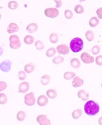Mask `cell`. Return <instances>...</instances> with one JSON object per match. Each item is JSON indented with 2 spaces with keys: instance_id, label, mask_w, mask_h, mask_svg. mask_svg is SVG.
<instances>
[{
  "instance_id": "obj_1",
  "label": "cell",
  "mask_w": 102,
  "mask_h": 125,
  "mask_svg": "<svg viewBox=\"0 0 102 125\" xmlns=\"http://www.w3.org/2000/svg\"><path fill=\"white\" fill-rule=\"evenodd\" d=\"M100 106L92 100L87 101L84 106V111L85 113L89 116H94L99 112Z\"/></svg>"
},
{
  "instance_id": "obj_2",
  "label": "cell",
  "mask_w": 102,
  "mask_h": 125,
  "mask_svg": "<svg viewBox=\"0 0 102 125\" xmlns=\"http://www.w3.org/2000/svg\"><path fill=\"white\" fill-rule=\"evenodd\" d=\"M84 43L82 39L79 38H75L71 41L70 48L74 53L79 52L83 49Z\"/></svg>"
},
{
  "instance_id": "obj_3",
  "label": "cell",
  "mask_w": 102,
  "mask_h": 125,
  "mask_svg": "<svg viewBox=\"0 0 102 125\" xmlns=\"http://www.w3.org/2000/svg\"><path fill=\"white\" fill-rule=\"evenodd\" d=\"M10 46L12 49H17L21 46V42L18 36L16 35H13L10 37L9 38Z\"/></svg>"
},
{
  "instance_id": "obj_4",
  "label": "cell",
  "mask_w": 102,
  "mask_h": 125,
  "mask_svg": "<svg viewBox=\"0 0 102 125\" xmlns=\"http://www.w3.org/2000/svg\"><path fill=\"white\" fill-rule=\"evenodd\" d=\"M36 103V98L34 93L32 92L26 94L24 96V103L26 105L31 106L34 105Z\"/></svg>"
},
{
  "instance_id": "obj_5",
  "label": "cell",
  "mask_w": 102,
  "mask_h": 125,
  "mask_svg": "<svg viewBox=\"0 0 102 125\" xmlns=\"http://www.w3.org/2000/svg\"><path fill=\"white\" fill-rule=\"evenodd\" d=\"M44 13L47 17L54 18L58 16L59 11L56 8H49L45 9Z\"/></svg>"
},
{
  "instance_id": "obj_6",
  "label": "cell",
  "mask_w": 102,
  "mask_h": 125,
  "mask_svg": "<svg viewBox=\"0 0 102 125\" xmlns=\"http://www.w3.org/2000/svg\"><path fill=\"white\" fill-rule=\"evenodd\" d=\"M12 62L8 60H6L0 64V69L2 72L8 73L10 71Z\"/></svg>"
},
{
  "instance_id": "obj_7",
  "label": "cell",
  "mask_w": 102,
  "mask_h": 125,
  "mask_svg": "<svg viewBox=\"0 0 102 125\" xmlns=\"http://www.w3.org/2000/svg\"><path fill=\"white\" fill-rule=\"evenodd\" d=\"M81 59L83 62L86 64H91L94 62V57L86 52H83L81 53Z\"/></svg>"
},
{
  "instance_id": "obj_8",
  "label": "cell",
  "mask_w": 102,
  "mask_h": 125,
  "mask_svg": "<svg viewBox=\"0 0 102 125\" xmlns=\"http://www.w3.org/2000/svg\"><path fill=\"white\" fill-rule=\"evenodd\" d=\"M37 122L39 125H50L51 122L47 118L46 115H38L36 119Z\"/></svg>"
},
{
  "instance_id": "obj_9",
  "label": "cell",
  "mask_w": 102,
  "mask_h": 125,
  "mask_svg": "<svg viewBox=\"0 0 102 125\" xmlns=\"http://www.w3.org/2000/svg\"><path fill=\"white\" fill-rule=\"evenodd\" d=\"M57 51L58 53L63 55H66L70 52L68 47L64 44L59 45L57 47Z\"/></svg>"
},
{
  "instance_id": "obj_10",
  "label": "cell",
  "mask_w": 102,
  "mask_h": 125,
  "mask_svg": "<svg viewBox=\"0 0 102 125\" xmlns=\"http://www.w3.org/2000/svg\"><path fill=\"white\" fill-rule=\"evenodd\" d=\"M30 88V84L27 82H24L20 83L18 87V92L24 93L28 91Z\"/></svg>"
},
{
  "instance_id": "obj_11",
  "label": "cell",
  "mask_w": 102,
  "mask_h": 125,
  "mask_svg": "<svg viewBox=\"0 0 102 125\" xmlns=\"http://www.w3.org/2000/svg\"><path fill=\"white\" fill-rule=\"evenodd\" d=\"M48 102V99L44 95H41L38 97L37 100V104L38 105L43 107L46 105Z\"/></svg>"
},
{
  "instance_id": "obj_12",
  "label": "cell",
  "mask_w": 102,
  "mask_h": 125,
  "mask_svg": "<svg viewBox=\"0 0 102 125\" xmlns=\"http://www.w3.org/2000/svg\"><path fill=\"white\" fill-rule=\"evenodd\" d=\"M78 97L81 99L83 101H86L89 98V94L86 92L85 90H81L78 91Z\"/></svg>"
},
{
  "instance_id": "obj_13",
  "label": "cell",
  "mask_w": 102,
  "mask_h": 125,
  "mask_svg": "<svg viewBox=\"0 0 102 125\" xmlns=\"http://www.w3.org/2000/svg\"><path fill=\"white\" fill-rule=\"evenodd\" d=\"M19 30V27L17 24L15 23H12L9 24L8 27L7 31L9 34H11L18 31Z\"/></svg>"
},
{
  "instance_id": "obj_14",
  "label": "cell",
  "mask_w": 102,
  "mask_h": 125,
  "mask_svg": "<svg viewBox=\"0 0 102 125\" xmlns=\"http://www.w3.org/2000/svg\"><path fill=\"white\" fill-rule=\"evenodd\" d=\"M72 86L74 87L77 88L82 86L84 84V81L78 76L74 78L72 82Z\"/></svg>"
},
{
  "instance_id": "obj_15",
  "label": "cell",
  "mask_w": 102,
  "mask_h": 125,
  "mask_svg": "<svg viewBox=\"0 0 102 125\" xmlns=\"http://www.w3.org/2000/svg\"><path fill=\"white\" fill-rule=\"evenodd\" d=\"M38 29V26L36 23H31L29 24L26 28L28 32L30 33H34L37 31Z\"/></svg>"
},
{
  "instance_id": "obj_16",
  "label": "cell",
  "mask_w": 102,
  "mask_h": 125,
  "mask_svg": "<svg viewBox=\"0 0 102 125\" xmlns=\"http://www.w3.org/2000/svg\"><path fill=\"white\" fill-rule=\"evenodd\" d=\"M36 65L33 63L30 62L24 66V71L27 73H30L34 71Z\"/></svg>"
},
{
  "instance_id": "obj_17",
  "label": "cell",
  "mask_w": 102,
  "mask_h": 125,
  "mask_svg": "<svg viewBox=\"0 0 102 125\" xmlns=\"http://www.w3.org/2000/svg\"><path fill=\"white\" fill-rule=\"evenodd\" d=\"M71 65L73 68L77 69L81 66V64L79 60L76 58H73L71 60L70 62Z\"/></svg>"
},
{
  "instance_id": "obj_18",
  "label": "cell",
  "mask_w": 102,
  "mask_h": 125,
  "mask_svg": "<svg viewBox=\"0 0 102 125\" xmlns=\"http://www.w3.org/2000/svg\"><path fill=\"white\" fill-rule=\"evenodd\" d=\"M46 95L51 99H54L57 96V93L55 90L53 89H50L46 92Z\"/></svg>"
},
{
  "instance_id": "obj_19",
  "label": "cell",
  "mask_w": 102,
  "mask_h": 125,
  "mask_svg": "<svg viewBox=\"0 0 102 125\" xmlns=\"http://www.w3.org/2000/svg\"><path fill=\"white\" fill-rule=\"evenodd\" d=\"M50 81V78L49 75L45 74L43 75L41 79L42 84L44 86L47 85Z\"/></svg>"
},
{
  "instance_id": "obj_20",
  "label": "cell",
  "mask_w": 102,
  "mask_h": 125,
  "mask_svg": "<svg viewBox=\"0 0 102 125\" xmlns=\"http://www.w3.org/2000/svg\"><path fill=\"white\" fill-rule=\"evenodd\" d=\"M82 115L81 109H78L73 111L72 113V116L75 119H78Z\"/></svg>"
},
{
  "instance_id": "obj_21",
  "label": "cell",
  "mask_w": 102,
  "mask_h": 125,
  "mask_svg": "<svg viewBox=\"0 0 102 125\" xmlns=\"http://www.w3.org/2000/svg\"><path fill=\"white\" fill-rule=\"evenodd\" d=\"M99 21L96 17H93L89 21V24L92 27H95L99 24Z\"/></svg>"
},
{
  "instance_id": "obj_22",
  "label": "cell",
  "mask_w": 102,
  "mask_h": 125,
  "mask_svg": "<svg viewBox=\"0 0 102 125\" xmlns=\"http://www.w3.org/2000/svg\"><path fill=\"white\" fill-rule=\"evenodd\" d=\"M51 42L53 43H56L58 41V34L57 33H52L50 34L49 38Z\"/></svg>"
},
{
  "instance_id": "obj_23",
  "label": "cell",
  "mask_w": 102,
  "mask_h": 125,
  "mask_svg": "<svg viewBox=\"0 0 102 125\" xmlns=\"http://www.w3.org/2000/svg\"><path fill=\"white\" fill-rule=\"evenodd\" d=\"M24 42L27 44L30 45L33 43L34 41V38L33 37L30 35H27L24 38Z\"/></svg>"
},
{
  "instance_id": "obj_24",
  "label": "cell",
  "mask_w": 102,
  "mask_h": 125,
  "mask_svg": "<svg viewBox=\"0 0 102 125\" xmlns=\"http://www.w3.org/2000/svg\"><path fill=\"white\" fill-rule=\"evenodd\" d=\"M76 74L73 72H66L63 74V77L67 80H69L75 77Z\"/></svg>"
},
{
  "instance_id": "obj_25",
  "label": "cell",
  "mask_w": 102,
  "mask_h": 125,
  "mask_svg": "<svg viewBox=\"0 0 102 125\" xmlns=\"http://www.w3.org/2000/svg\"><path fill=\"white\" fill-rule=\"evenodd\" d=\"M85 36L86 40L89 42L93 41L94 40V34L93 31L91 30H88L85 33Z\"/></svg>"
},
{
  "instance_id": "obj_26",
  "label": "cell",
  "mask_w": 102,
  "mask_h": 125,
  "mask_svg": "<svg viewBox=\"0 0 102 125\" xmlns=\"http://www.w3.org/2000/svg\"><path fill=\"white\" fill-rule=\"evenodd\" d=\"M17 119L18 121L20 122H23L24 120L26 117V113L23 111H19L16 115Z\"/></svg>"
},
{
  "instance_id": "obj_27",
  "label": "cell",
  "mask_w": 102,
  "mask_h": 125,
  "mask_svg": "<svg viewBox=\"0 0 102 125\" xmlns=\"http://www.w3.org/2000/svg\"><path fill=\"white\" fill-rule=\"evenodd\" d=\"M8 7L11 10H15L18 8V4L17 2L14 0L10 1L8 3Z\"/></svg>"
},
{
  "instance_id": "obj_28",
  "label": "cell",
  "mask_w": 102,
  "mask_h": 125,
  "mask_svg": "<svg viewBox=\"0 0 102 125\" xmlns=\"http://www.w3.org/2000/svg\"><path fill=\"white\" fill-rule=\"evenodd\" d=\"M56 53V51L54 48H50L47 50L46 55L48 57H52L55 55Z\"/></svg>"
},
{
  "instance_id": "obj_29",
  "label": "cell",
  "mask_w": 102,
  "mask_h": 125,
  "mask_svg": "<svg viewBox=\"0 0 102 125\" xmlns=\"http://www.w3.org/2000/svg\"><path fill=\"white\" fill-rule=\"evenodd\" d=\"M64 60H65V59L64 58H63V57L61 56H58L54 58L52 60V62L54 64H61L63 62Z\"/></svg>"
},
{
  "instance_id": "obj_30",
  "label": "cell",
  "mask_w": 102,
  "mask_h": 125,
  "mask_svg": "<svg viewBox=\"0 0 102 125\" xmlns=\"http://www.w3.org/2000/svg\"><path fill=\"white\" fill-rule=\"evenodd\" d=\"M8 101L7 97L5 93H0V104L1 105H4L7 103Z\"/></svg>"
},
{
  "instance_id": "obj_31",
  "label": "cell",
  "mask_w": 102,
  "mask_h": 125,
  "mask_svg": "<svg viewBox=\"0 0 102 125\" xmlns=\"http://www.w3.org/2000/svg\"><path fill=\"white\" fill-rule=\"evenodd\" d=\"M35 46L37 50H43L44 48V43L40 40H38L35 42Z\"/></svg>"
},
{
  "instance_id": "obj_32",
  "label": "cell",
  "mask_w": 102,
  "mask_h": 125,
  "mask_svg": "<svg viewBox=\"0 0 102 125\" xmlns=\"http://www.w3.org/2000/svg\"><path fill=\"white\" fill-rule=\"evenodd\" d=\"M74 10L75 12L78 14H81L84 12V8L81 5H77L75 7Z\"/></svg>"
},
{
  "instance_id": "obj_33",
  "label": "cell",
  "mask_w": 102,
  "mask_h": 125,
  "mask_svg": "<svg viewBox=\"0 0 102 125\" xmlns=\"http://www.w3.org/2000/svg\"><path fill=\"white\" fill-rule=\"evenodd\" d=\"M101 47L99 45H95L92 48V53L93 55H97L100 52Z\"/></svg>"
},
{
  "instance_id": "obj_34",
  "label": "cell",
  "mask_w": 102,
  "mask_h": 125,
  "mask_svg": "<svg viewBox=\"0 0 102 125\" xmlns=\"http://www.w3.org/2000/svg\"><path fill=\"white\" fill-rule=\"evenodd\" d=\"M64 15L65 18L68 20H70L72 18L73 16V13L71 10H66L64 13Z\"/></svg>"
},
{
  "instance_id": "obj_35",
  "label": "cell",
  "mask_w": 102,
  "mask_h": 125,
  "mask_svg": "<svg viewBox=\"0 0 102 125\" xmlns=\"http://www.w3.org/2000/svg\"><path fill=\"white\" fill-rule=\"evenodd\" d=\"M26 78V73L23 71H20L18 73V78L21 81H24Z\"/></svg>"
},
{
  "instance_id": "obj_36",
  "label": "cell",
  "mask_w": 102,
  "mask_h": 125,
  "mask_svg": "<svg viewBox=\"0 0 102 125\" xmlns=\"http://www.w3.org/2000/svg\"><path fill=\"white\" fill-rule=\"evenodd\" d=\"M96 64L99 66H102V55H99L96 57Z\"/></svg>"
},
{
  "instance_id": "obj_37",
  "label": "cell",
  "mask_w": 102,
  "mask_h": 125,
  "mask_svg": "<svg viewBox=\"0 0 102 125\" xmlns=\"http://www.w3.org/2000/svg\"><path fill=\"white\" fill-rule=\"evenodd\" d=\"M7 84L3 81H0V92L7 89Z\"/></svg>"
},
{
  "instance_id": "obj_38",
  "label": "cell",
  "mask_w": 102,
  "mask_h": 125,
  "mask_svg": "<svg viewBox=\"0 0 102 125\" xmlns=\"http://www.w3.org/2000/svg\"><path fill=\"white\" fill-rule=\"evenodd\" d=\"M96 13L100 19H102V7L99 8L96 10Z\"/></svg>"
},
{
  "instance_id": "obj_39",
  "label": "cell",
  "mask_w": 102,
  "mask_h": 125,
  "mask_svg": "<svg viewBox=\"0 0 102 125\" xmlns=\"http://www.w3.org/2000/svg\"><path fill=\"white\" fill-rule=\"evenodd\" d=\"M54 0L55 3H56V5H55L56 8H60L62 6V2L61 0Z\"/></svg>"
},
{
  "instance_id": "obj_40",
  "label": "cell",
  "mask_w": 102,
  "mask_h": 125,
  "mask_svg": "<svg viewBox=\"0 0 102 125\" xmlns=\"http://www.w3.org/2000/svg\"><path fill=\"white\" fill-rule=\"evenodd\" d=\"M3 49H2V48L1 47H0V56H1L2 54V53H3Z\"/></svg>"
},
{
  "instance_id": "obj_41",
  "label": "cell",
  "mask_w": 102,
  "mask_h": 125,
  "mask_svg": "<svg viewBox=\"0 0 102 125\" xmlns=\"http://www.w3.org/2000/svg\"><path fill=\"white\" fill-rule=\"evenodd\" d=\"M99 124L100 125H102V116L99 119Z\"/></svg>"
},
{
  "instance_id": "obj_42",
  "label": "cell",
  "mask_w": 102,
  "mask_h": 125,
  "mask_svg": "<svg viewBox=\"0 0 102 125\" xmlns=\"http://www.w3.org/2000/svg\"><path fill=\"white\" fill-rule=\"evenodd\" d=\"M81 0V1H85V0Z\"/></svg>"
},
{
  "instance_id": "obj_43",
  "label": "cell",
  "mask_w": 102,
  "mask_h": 125,
  "mask_svg": "<svg viewBox=\"0 0 102 125\" xmlns=\"http://www.w3.org/2000/svg\"><path fill=\"white\" fill-rule=\"evenodd\" d=\"M1 14H0V19H1Z\"/></svg>"
},
{
  "instance_id": "obj_44",
  "label": "cell",
  "mask_w": 102,
  "mask_h": 125,
  "mask_svg": "<svg viewBox=\"0 0 102 125\" xmlns=\"http://www.w3.org/2000/svg\"><path fill=\"white\" fill-rule=\"evenodd\" d=\"M101 86H102V83H101Z\"/></svg>"
}]
</instances>
